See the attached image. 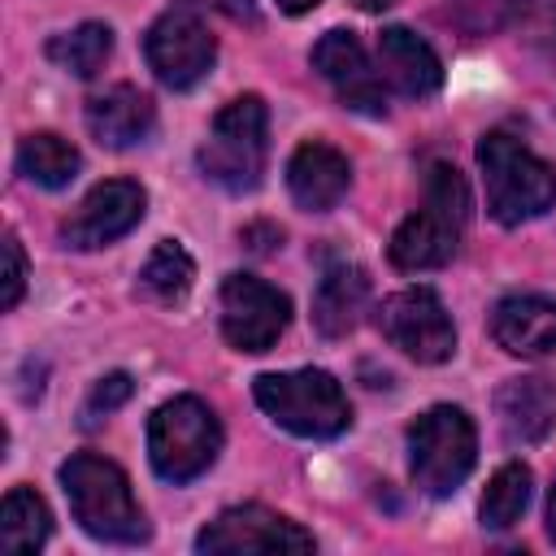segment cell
<instances>
[{
  "mask_svg": "<svg viewBox=\"0 0 556 556\" xmlns=\"http://www.w3.org/2000/svg\"><path fill=\"white\" fill-rule=\"evenodd\" d=\"M152 126H156V104L148 91L130 83H117L87 100V130L104 148H135L152 135Z\"/></svg>",
  "mask_w": 556,
  "mask_h": 556,
  "instance_id": "2e32d148",
  "label": "cell"
},
{
  "mask_svg": "<svg viewBox=\"0 0 556 556\" xmlns=\"http://www.w3.org/2000/svg\"><path fill=\"white\" fill-rule=\"evenodd\" d=\"M126 400H130V374H109V378H100V382L91 387V395H87V404H83V421L96 426L100 417H109V413L122 408Z\"/></svg>",
  "mask_w": 556,
  "mask_h": 556,
  "instance_id": "484cf974",
  "label": "cell"
},
{
  "mask_svg": "<svg viewBox=\"0 0 556 556\" xmlns=\"http://www.w3.org/2000/svg\"><path fill=\"white\" fill-rule=\"evenodd\" d=\"M495 417L500 430L513 447L543 443L547 430L556 426V387L547 378H508L495 395Z\"/></svg>",
  "mask_w": 556,
  "mask_h": 556,
  "instance_id": "ac0fdd59",
  "label": "cell"
},
{
  "mask_svg": "<svg viewBox=\"0 0 556 556\" xmlns=\"http://www.w3.org/2000/svg\"><path fill=\"white\" fill-rule=\"evenodd\" d=\"M321 0H278V9L282 13H308V9H317Z\"/></svg>",
  "mask_w": 556,
  "mask_h": 556,
  "instance_id": "f546056e",
  "label": "cell"
},
{
  "mask_svg": "<svg viewBox=\"0 0 556 556\" xmlns=\"http://www.w3.org/2000/svg\"><path fill=\"white\" fill-rule=\"evenodd\" d=\"M217 313H222L226 343L256 356V352H269L282 339V330L291 321V300L256 274H230L222 282Z\"/></svg>",
  "mask_w": 556,
  "mask_h": 556,
  "instance_id": "ba28073f",
  "label": "cell"
},
{
  "mask_svg": "<svg viewBox=\"0 0 556 556\" xmlns=\"http://www.w3.org/2000/svg\"><path fill=\"white\" fill-rule=\"evenodd\" d=\"M265 156H269V109H265L261 96L230 100L213 117L208 139L195 152L204 178L217 182L230 195H243V191H256L261 187Z\"/></svg>",
  "mask_w": 556,
  "mask_h": 556,
  "instance_id": "277c9868",
  "label": "cell"
},
{
  "mask_svg": "<svg viewBox=\"0 0 556 556\" xmlns=\"http://www.w3.org/2000/svg\"><path fill=\"white\" fill-rule=\"evenodd\" d=\"M478 460V430L465 408L434 404L408 426V469L421 495L447 500L460 491Z\"/></svg>",
  "mask_w": 556,
  "mask_h": 556,
  "instance_id": "52a82bcc",
  "label": "cell"
},
{
  "mask_svg": "<svg viewBox=\"0 0 556 556\" xmlns=\"http://www.w3.org/2000/svg\"><path fill=\"white\" fill-rule=\"evenodd\" d=\"M313 70L334 87L343 109L365 113V117H382L387 113L382 78L369 65V56H365V48H361V39L352 30H326L313 43Z\"/></svg>",
  "mask_w": 556,
  "mask_h": 556,
  "instance_id": "4fadbf2b",
  "label": "cell"
},
{
  "mask_svg": "<svg viewBox=\"0 0 556 556\" xmlns=\"http://www.w3.org/2000/svg\"><path fill=\"white\" fill-rule=\"evenodd\" d=\"M517 17H534L543 26H556V0H517Z\"/></svg>",
  "mask_w": 556,
  "mask_h": 556,
  "instance_id": "f1b7e54d",
  "label": "cell"
},
{
  "mask_svg": "<svg viewBox=\"0 0 556 556\" xmlns=\"http://www.w3.org/2000/svg\"><path fill=\"white\" fill-rule=\"evenodd\" d=\"M547 539L556 543V482H552V491H547Z\"/></svg>",
  "mask_w": 556,
  "mask_h": 556,
  "instance_id": "4dcf8cb0",
  "label": "cell"
},
{
  "mask_svg": "<svg viewBox=\"0 0 556 556\" xmlns=\"http://www.w3.org/2000/svg\"><path fill=\"white\" fill-rule=\"evenodd\" d=\"M182 4L217 9V13H226L230 22H248V26H256V0H182Z\"/></svg>",
  "mask_w": 556,
  "mask_h": 556,
  "instance_id": "83f0119b",
  "label": "cell"
},
{
  "mask_svg": "<svg viewBox=\"0 0 556 556\" xmlns=\"http://www.w3.org/2000/svg\"><path fill=\"white\" fill-rule=\"evenodd\" d=\"M369 308V274L361 265H330L313 295V326L326 339H343L361 326V313Z\"/></svg>",
  "mask_w": 556,
  "mask_h": 556,
  "instance_id": "d6986e66",
  "label": "cell"
},
{
  "mask_svg": "<svg viewBox=\"0 0 556 556\" xmlns=\"http://www.w3.org/2000/svg\"><path fill=\"white\" fill-rule=\"evenodd\" d=\"M378 326L391 339V348H400L417 365H443L456 352V326L430 287H408L391 295L378 313Z\"/></svg>",
  "mask_w": 556,
  "mask_h": 556,
  "instance_id": "8fae6325",
  "label": "cell"
},
{
  "mask_svg": "<svg viewBox=\"0 0 556 556\" xmlns=\"http://www.w3.org/2000/svg\"><path fill=\"white\" fill-rule=\"evenodd\" d=\"M222 452V421L195 395H174L148 417V460L152 469L182 486L213 469Z\"/></svg>",
  "mask_w": 556,
  "mask_h": 556,
  "instance_id": "8992f818",
  "label": "cell"
},
{
  "mask_svg": "<svg viewBox=\"0 0 556 556\" xmlns=\"http://www.w3.org/2000/svg\"><path fill=\"white\" fill-rule=\"evenodd\" d=\"M482 187H486V213L500 226H521L543 217L556 204V169L534 156L521 139L491 130L478 143Z\"/></svg>",
  "mask_w": 556,
  "mask_h": 556,
  "instance_id": "3957f363",
  "label": "cell"
},
{
  "mask_svg": "<svg viewBox=\"0 0 556 556\" xmlns=\"http://www.w3.org/2000/svg\"><path fill=\"white\" fill-rule=\"evenodd\" d=\"M530 469L521 460H508L491 473L486 491H482V504H478V517H482V530H513L530 504Z\"/></svg>",
  "mask_w": 556,
  "mask_h": 556,
  "instance_id": "603a6c76",
  "label": "cell"
},
{
  "mask_svg": "<svg viewBox=\"0 0 556 556\" xmlns=\"http://www.w3.org/2000/svg\"><path fill=\"white\" fill-rule=\"evenodd\" d=\"M61 486L74 508V521L91 539L117 543V547H135L148 539V521L130 491V478L113 460H104L96 452H74L61 465Z\"/></svg>",
  "mask_w": 556,
  "mask_h": 556,
  "instance_id": "7a4b0ae2",
  "label": "cell"
},
{
  "mask_svg": "<svg viewBox=\"0 0 556 556\" xmlns=\"http://www.w3.org/2000/svg\"><path fill=\"white\" fill-rule=\"evenodd\" d=\"M195 287V261L178 239H161L139 269V291L156 304H182Z\"/></svg>",
  "mask_w": 556,
  "mask_h": 556,
  "instance_id": "7402d4cb",
  "label": "cell"
},
{
  "mask_svg": "<svg viewBox=\"0 0 556 556\" xmlns=\"http://www.w3.org/2000/svg\"><path fill=\"white\" fill-rule=\"evenodd\" d=\"M148 191L135 178H109L83 195V204L61 222V243L74 252L109 248L113 239L130 235L143 222Z\"/></svg>",
  "mask_w": 556,
  "mask_h": 556,
  "instance_id": "7c38bea8",
  "label": "cell"
},
{
  "mask_svg": "<svg viewBox=\"0 0 556 556\" xmlns=\"http://www.w3.org/2000/svg\"><path fill=\"white\" fill-rule=\"evenodd\" d=\"M465 226H469V187H465V178H460L456 165L434 161L426 169L421 208L408 213L395 226V235L387 243V256L404 274L439 269V265H447L456 256Z\"/></svg>",
  "mask_w": 556,
  "mask_h": 556,
  "instance_id": "6da1fadb",
  "label": "cell"
},
{
  "mask_svg": "<svg viewBox=\"0 0 556 556\" xmlns=\"http://www.w3.org/2000/svg\"><path fill=\"white\" fill-rule=\"evenodd\" d=\"M352 4H356L361 13H382V9H391L395 0H352Z\"/></svg>",
  "mask_w": 556,
  "mask_h": 556,
  "instance_id": "1f68e13d",
  "label": "cell"
},
{
  "mask_svg": "<svg viewBox=\"0 0 556 556\" xmlns=\"http://www.w3.org/2000/svg\"><path fill=\"white\" fill-rule=\"evenodd\" d=\"M48 534H52L48 504L30 486H13L0 508V552H9V556L39 552L48 543Z\"/></svg>",
  "mask_w": 556,
  "mask_h": 556,
  "instance_id": "44dd1931",
  "label": "cell"
},
{
  "mask_svg": "<svg viewBox=\"0 0 556 556\" xmlns=\"http://www.w3.org/2000/svg\"><path fill=\"white\" fill-rule=\"evenodd\" d=\"M195 552L204 556H248V552H313V534L291 517L265 504H239L217 513L200 534Z\"/></svg>",
  "mask_w": 556,
  "mask_h": 556,
  "instance_id": "30bf717a",
  "label": "cell"
},
{
  "mask_svg": "<svg viewBox=\"0 0 556 556\" xmlns=\"http://www.w3.org/2000/svg\"><path fill=\"white\" fill-rule=\"evenodd\" d=\"M78 165H83L78 148L70 139H61V135H52V130H35V135H26L17 143V174L26 182H35V187L56 191V187L74 182Z\"/></svg>",
  "mask_w": 556,
  "mask_h": 556,
  "instance_id": "ffe728a7",
  "label": "cell"
},
{
  "mask_svg": "<svg viewBox=\"0 0 556 556\" xmlns=\"http://www.w3.org/2000/svg\"><path fill=\"white\" fill-rule=\"evenodd\" d=\"M452 17L469 30V35H486V30H500L504 22L517 17V0H447Z\"/></svg>",
  "mask_w": 556,
  "mask_h": 556,
  "instance_id": "d4e9b609",
  "label": "cell"
},
{
  "mask_svg": "<svg viewBox=\"0 0 556 556\" xmlns=\"http://www.w3.org/2000/svg\"><path fill=\"white\" fill-rule=\"evenodd\" d=\"M252 395L265 408V417L295 439H334L352 426V404L326 369L261 374L252 382Z\"/></svg>",
  "mask_w": 556,
  "mask_h": 556,
  "instance_id": "5b68a950",
  "label": "cell"
},
{
  "mask_svg": "<svg viewBox=\"0 0 556 556\" xmlns=\"http://www.w3.org/2000/svg\"><path fill=\"white\" fill-rule=\"evenodd\" d=\"M143 56H148V70L156 74V83H165L169 91H191L213 70L217 39L208 35V26L195 13L169 9L148 26Z\"/></svg>",
  "mask_w": 556,
  "mask_h": 556,
  "instance_id": "9c48e42d",
  "label": "cell"
},
{
  "mask_svg": "<svg viewBox=\"0 0 556 556\" xmlns=\"http://www.w3.org/2000/svg\"><path fill=\"white\" fill-rule=\"evenodd\" d=\"M378 78L404 100H426L443 83V61L408 26H387L378 35Z\"/></svg>",
  "mask_w": 556,
  "mask_h": 556,
  "instance_id": "5bb4252c",
  "label": "cell"
},
{
  "mask_svg": "<svg viewBox=\"0 0 556 556\" xmlns=\"http://www.w3.org/2000/svg\"><path fill=\"white\" fill-rule=\"evenodd\" d=\"M22 291H26V256H22L17 235L9 230L4 235V291H0V308L13 313L17 300H22Z\"/></svg>",
  "mask_w": 556,
  "mask_h": 556,
  "instance_id": "4316f807",
  "label": "cell"
},
{
  "mask_svg": "<svg viewBox=\"0 0 556 556\" xmlns=\"http://www.w3.org/2000/svg\"><path fill=\"white\" fill-rule=\"evenodd\" d=\"M352 187V165L339 148L321 143V139H308L291 152L287 161V191L300 208L308 213H330Z\"/></svg>",
  "mask_w": 556,
  "mask_h": 556,
  "instance_id": "9a60e30c",
  "label": "cell"
},
{
  "mask_svg": "<svg viewBox=\"0 0 556 556\" xmlns=\"http://www.w3.org/2000/svg\"><path fill=\"white\" fill-rule=\"evenodd\" d=\"M491 339L508 356L556 352V300L547 295H504L491 313Z\"/></svg>",
  "mask_w": 556,
  "mask_h": 556,
  "instance_id": "e0dca14e",
  "label": "cell"
},
{
  "mask_svg": "<svg viewBox=\"0 0 556 556\" xmlns=\"http://www.w3.org/2000/svg\"><path fill=\"white\" fill-rule=\"evenodd\" d=\"M109 52H113V30L104 22H83V26L65 30V35L48 39V61L70 70L74 78H96L104 70Z\"/></svg>",
  "mask_w": 556,
  "mask_h": 556,
  "instance_id": "cb8c5ba5",
  "label": "cell"
}]
</instances>
